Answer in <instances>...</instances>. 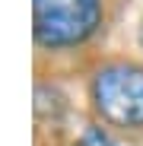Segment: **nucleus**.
<instances>
[{"label": "nucleus", "mask_w": 143, "mask_h": 146, "mask_svg": "<svg viewBox=\"0 0 143 146\" xmlns=\"http://www.w3.org/2000/svg\"><path fill=\"white\" fill-rule=\"evenodd\" d=\"M92 105L108 121L111 127H127L137 130L143 127V67L140 64H105L95 70L92 86Z\"/></svg>", "instance_id": "f03ea898"}, {"label": "nucleus", "mask_w": 143, "mask_h": 146, "mask_svg": "<svg viewBox=\"0 0 143 146\" xmlns=\"http://www.w3.org/2000/svg\"><path fill=\"white\" fill-rule=\"evenodd\" d=\"M105 19L102 0H32V32L45 51L86 44Z\"/></svg>", "instance_id": "f257e3e1"}, {"label": "nucleus", "mask_w": 143, "mask_h": 146, "mask_svg": "<svg viewBox=\"0 0 143 146\" xmlns=\"http://www.w3.org/2000/svg\"><path fill=\"white\" fill-rule=\"evenodd\" d=\"M137 44H140V51H143V19H140V26H137Z\"/></svg>", "instance_id": "7ed1b4c3"}]
</instances>
